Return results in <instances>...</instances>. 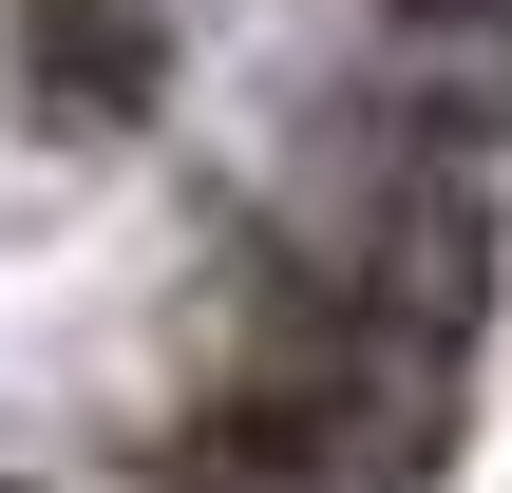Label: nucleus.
Masks as SVG:
<instances>
[{
  "label": "nucleus",
  "mask_w": 512,
  "mask_h": 493,
  "mask_svg": "<svg viewBox=\"0 0 512 493\" xmlns=\"http://www.w3.org/2000/svg\"><path fill=\"white\" fill-rule=\"evenodd\" d=\"M0 57H19V114L57 152H133L190 76V19L171 0H0Z\"/></svg>",
  "instance_id": "f257e3e1"
},
{
  "label": "nucleus",
  "mask_w": 512,
  "mask_h": 493,
  "mask_svg": "<svg viewBox=\"0 0 512 493\" xmlns=\"http://www.w3.org/2000/svg\"><path fill=\"white\" fill-rule=\"evenodd\" d=\"M133 493H190V475H133Z\"/></svg>",
  "instance_id": "f03ea898"
}]
</instances>
